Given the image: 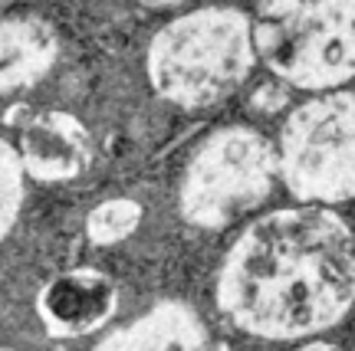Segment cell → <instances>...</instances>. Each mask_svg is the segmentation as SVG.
<instances>
[{
	"mask_svg": "<svg viewBox=\"0 0 355 351\" xmlns=\"http://www.w3.org/2000/svg\"><path fill=\"white\" fill-rule=\"evenodd\" d=\"M319 351H322V348H319Z\"/></svg>",
	"mask_w": 355,
	"mask_h": 351,
	"instance_id": "cell-12",
	"label": "cell"
},
{
	"mask_svg": "<svg viewBox=\"0 0 355 351\" xmlns=\"http://www.w3.org/2000/svg\"><path fill=\"white\" fill-rule=\"evenodd\" d=\"M355 299V246L339 217L283 210L234 246L220 305L247 332L290 339L339 322Z\"/></svg>",
	"mask_w": 355,
	"mask_h": 351,
	"instance_id": "cell-1",
	"label": "cell"
},
{
	"mask_svg": "<svg viewBox=\"0 0 355 351\" xmlns=\"http://www.w3.org/2000/svg\"><path fill=\"white\" fill-rule=\"evenodd\" d=\"M53 60V37L43 24L13 20L0 26V89L33 82Z\"/></svg>",
	"mask_w": 355,
	"mask_h": 351,
	"instance_id": "cell-8",
	"label": "cell"
},
{
	"mask_svg": "<svg viewBox=\"0 0 355 351\" xmlns=\"http://www.w3.org/2000/svg\"><path fill=\"white\" fill-rule=\"evenodd\" d=\"M270 69L296 86H332L355 73V3H279L257 26Z\"/></svg>",
	"mask_w": 355,
	"mask_h": 351,
	"instance_id": "cell-3",
	"label": "cell"
},
{
	"mask_svg": "<svg viewBox=\"0 0 355 351\" xmlns=\"http://www.w3.org/2000/svg\"><path fill=\"white\" fill-rule=\"evenodd\" d=\"M109 309H112V289L102 276H92V273L56 279L43 296L46 318L63 332H83V328L99 325Z\"/></svg>",
	"mask_w": 355,
	"mask_h": 351,
	"instance_id": "cell-7",
	"label": "cell"
},
{
	"mask_svg": "<svg viewBox=\"0 0 355 351\" xmlns=\"http://www.w3.org/2000/svg\"><path fill=\"white\" fill-rule=\"evenodd\" d=\"M135 217H139V210H135L132 204H125V201L105 204V207H102V210H96V217H92V237H96V240L122 237V233H128V230H132Z\"/></svg>",
	"mask_w": 355,
	"mask_h": 351,
	"instance_id": "cell-10",
	"label": "cell"
},
{
	"mask_svg": "<svg viewBox=\"0 0 355 351\" xmlns=\"http://www.w3.org/2000/svg\"><path fill=\"white\" fill-rule=\"evenodd\" d=\"M158 89L178 102L204 105L241 82L250 69L247 24L237 13H198L165 30L152 53Z\"/></svg>",
	"mask_w": 355,
	"mask_h": 351,
	"instance_id": "cell-2",
	"label": "cell"
},
{
	"mask_svg": "<svg viewBox=\"0 0 355 351\" xmlns=\"http://www.w3.org/2000/svg\"><path fill=\"white\" fill-rule=\"evenodd\" d=\"M20 201V174H17V161H13L10 148L0 145V233L7 230V224L13 220Z\"/></svg>",
	"mask_w": 355,
	"mask_h": 351,
	"instance_id": "cell-11",
	"label": "cell"
},
{
	"mask_svg": "<svg viewBox=\"0 0 355 351\" xmlns=\"http://www.w3.org/2000/svg\"><path fill=\"white\" fill-rule=\"evenodd\" d=\"M273 158L250 132H224L191 161L184 210L194 224L224 226L266 197Z\"/></svg>",
	"mask_w": 355,
	"mask_h": 351,
	"instance_id": "cell-5",
	"label": "cell"
},
{
	"mask_svg": "<svg viewBox=\"0 0 355 351\" xmlns=\"http://www.w3.org/2000/svg\"><path fill=\"white\" fill-rule=\"evenodd\" d=\"M283 174L306 201L355 197V96H329L293 112L283 132Z\"/></svg>",
	"mask_w": 355,
	"mask_h": 351,
	"instance_id": "cell-4",
	"label": "cell"
},
{
	"mask_svg": "<svg viewBox=\"0 0 355 351\" xmlns=\"http://www.w3.org/2000/svg\"><path fill=\"white\" fill-rule=\"evenodd\" d=\"M24 154L40 177H73L86 164V135L69 115H40L24 128Z\"/></svg>",
	"mask_w": 355,
	"mask_h": 351,
	"instance_id": "cell-6",
	"label": "cell"
},
{
	"mask_svg": "<svg viewBox=\"0 0 355 351\" xmlns=\"http://www.w3.org/2000/svg\"><path fill=\"white\" fill-rule=\"evenodd\" d=\"M201 332L184 309H158L141 325L125 328L102 345L99 351H198Z\"/></svg>",
	"mask_w": 355,
	"mask_h": 351,
	"instance_id": "cell-9",
	"label": "cell"
}]
</instances>
